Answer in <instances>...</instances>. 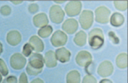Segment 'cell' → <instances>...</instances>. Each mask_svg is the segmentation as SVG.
<instances>
[{
  "label": "cell",
  "instance_id": "obj_1",
  "mask_svg": "<svg viewBox=\"0 0 128 83\" xmlns=\"http://www.w3.org/2000/svg\"><path fill=\"white\" fill-rule=\"evenodd\" d=\"M88 44L94 50L100 49L104 44V36L102 29L94 28L88 34Z\"/></svg>",
  "mask_w": 128,
  "mask_h": 83
},
{
  "label": "cell",
  "instance_id": "obj_2",
  "mask_svg": "<svg viewBox=\"0 0 128 83\" xmlns=\"http://www.w3.org/2000/svg\"><path fill=\"white\" fill-rule=\"evenodd\" d=\"M64 12L60 6L58 4H54L50 9V19L53 23L59 24L64 20Z\"/></svg>",
  "mask_w": 128,
  "mask_h": 83
},
{
  "label": "cell",
  "instance_id": "obj_3",
  "mask_svg": "<svg viewBox=\"0 0 128 83\" xmlns=\"http://www.w3.org/2000/svg\"><path fill=\"white\" fill-rule=\"evenodd\" d=\"M94 22V14L92 11L84 10L80 16V23L83 29H88Z\"/></svg>",
  "mask_w": 128,
  "mask_h": 83
},
{
  "label": "cell",
  "instance_id": "obj_4",
  "mask_svg": "<svg viewBox=\"0 0 128 83\" xmlns=\"http://www.w3.org/2000/svg\"><path fill=\"white\" fill-rule=\"evenodd\" d=\"M96 20L101 24H106L110 21V11L105 6H99L96 8Z\"/></svg>",
  "mask_w": 128,
  "mask_h": 83
},
{
  "label": "cell",
  "instance_id": "obj_5",
  "mask_svg": "<svg viewBox=\"0 0 128 83\" xmlns=\"http://www.w3.org/2000/svg\"><path fill=\"white\" fill-rule=\"evenodd\" d=\"M44 66V58H42L39 53H34L31 54L29 58V62H28V67L34 68L36 70H42Z\"/></svg>",
  "mask_w": 128,
  "mask_h": 83
},
{
  "label": "cell",
  "instance_id": "obj_6",
  "mask_svg": "<svg viewBox=\"0 0 128 83\" xmlns=\"http://www.w3.org/2000/svg\"><path fill=\"white\" fill-rule=\"evenodd\" d=\"M50 42L54 47H61L67 42V36L63 31L56 30L50 38Z\"/></svg>",
  "mask_w": 128,
  "mask_h": 83
},
{
  "label": "cell",
  "instance_id": "obj_7",
  "mask_svg": "<svg viewBox=\"0 0 128 83\" xmlns=\"http://www.w3.org/2000/svg\"><path fill=\"white\" fill-rule=\"evenodd\" d=\"M113 71H114L113 64L109 60H105L104 62H102L97 68V74L101 77H104V78L110 76L113 74Z\"/></svg>",
  "mask_w": 128,
  "mask_h": 83
},
{
  "label": "cell",
  "instance_id": "obj_8",
  "mask_svg": "<svg viewBox=\"0 0 128 83\" xmlns=\"http://www.w3.org/2000/svg\"><path fill=\"white\" fill-rule=\"evenodd\" d=\"M76 63L77 64H79L80 66L82 67H88V64H91L93 60L92 55L86 50H81L76 56Z\"/></svg>",
  "mask_w": 128,
  "mask_h": 83
},
{
  "label": "cell",
  "instance_id": "obj_9",
  "mask_svg": "<svg viewBox=\"0 0 128 83\" xmlns=\"http://www.w3.org/2000/svg\"><path fill=\"white\" fill-rule=\"evenodd\" d=\"M26 58L20 53H14L10 58L11 66L15 70H20L26 64Z\"/></svg>",
  "mask_w": 128,
  "mask_h": 83
},
{
  "label": "cell",
  "instance_id": "obj_10",
  "mask_svg": "<svg viewBox=\"0 0 128 83\" xmlns=\"http://www.w3.org/2000/svg\"><path fill=\"white\" fill-rule=\"evenodd\" d=\"M82 4L80 1H71L66 6V12L68 16H76L81 11Z\"/></svg>",
  "mask_w": 128,
  "mask_h": 83
},
{
  "label": "cell",
  "instance_id": "obj_11",
  "mask_svg": "<svg viewBox=\"0 0 128 83\" xmlns=\"http://www.w3.org/2000/svg\"><path fill=\"white\" fill-rule=\"evenodd\" d=\"M62 28L66 34H72L78 29V21L75 19H68L63 23Z\"/></svg>",
  "mask_w": 128,
  "mask_h": 83
},
{
  "label": "cell",
  "instance_id": "obj_12",
  "mask_svg": "<svg viewBox=\"0 0 128 83\" xmlns=\"http://www.w3.org/2000/svg\"><path fill=\"white\" fill-rule=\"evenodd\" d=\"M6 41L12 46H16L21 42V34L19 31L12 30L6 36Z\"/></svg>",
  "mask_w": 128,
  "mask_h": 83
},
{
  "label": "cell",
  "instance_id": "obj_13",
  "mask_svg": "<svg viewBox=\"0 0 128 83\" xmlns=\"http://www.w3.org/2000/svg\"><path fill=\"white\" fill-rule=\"evenodd\" d=\"M56 60L61 63H66L71 58V52L66 48H59L55 52Z\"/></svg>",
  "mask_w": 128,
  "mask_h": 83
},
{
  "label": "cell",
  "instance_id": "obj_14",
  "mask_svg": "<svg viewBox=\"0 0 128 83\" xmlns=\"http://www.w3.org/2000/svg\"><path fill=\"white\" fill-rule=\"evenodd\" d=\"M28 44H30L31 47L33 48V50H34V51H36V52H42V51L44 50V42H42V41L36 36H31Z\"/></svg>",
  "mask_w": 128,
  "mask_h": 83
},
{
  "label": "cell",
  "instance_id": "obj_15",
  "mask_svg": "<svg viewBox=\"0 0 128 83\" xmlns=\"http://www.w3.org/2000/svg\"><path fill=\"white\" fill-rule=\"evenodd\" d=\"M33 23L37 28H44L45 26H48L49 20L45 13H38L33 18Z\"/></svg>",
  "mask_w": 128,
  "mask_h": 83
},
{
  "label": "cell",
  "instance_id": "obj_16",
  "mask_svg": "<svg viewBox=\"0 0 128 83\" xmlns=\"http://www.w3.org/2000/svg\"><path fill=\"white\" fill-rule=\"evenodd\" d=\"M44 63H45L46 66L49 68H52L56 66V58L55 52L52 50H49L46 52L45 56H44Z\"/></svg>",
  "mask_w": 128,
  "mask_h": 83
},
{
  "label": "cell",
  "instance_id": "obj_17",
  "mask_svg": "<svg viewBox=\"0 0 128 83\" xmlns=\"http://www.w3.org/2000/svg\"><path fill=\"white\" fill-rule=\"evenodd\" d=\"M124 21V16L119 12H114L112 15H111V17L110 18V24L112 25L113 26H116V28L122 26Z\"/></svg>",
  "mask_w": 128,
  "mask_h": 83
},
{
  "label": "cell",
  "instance_id": "obj_18",
  "mask_svg": "<svg viewBox=\"0 0 128 83\" xmlns=\"http://www.w3.org/2000/svg\"><path fill=\"white\" fill-rule=\"evenodd\" d=\"M66 83H80V74L78 71H71L66 75Z\"/></svg>",
  "mask_w": 128,
  "mask_h": 83
},
{
  "label": "cell",
  "instance_id": "obj_19",
  "mask_svg": "<svg viewBox=\"0 0 128 83\" xmlns=\"http://www.w3.org/2000/svg\"><path fill=\"white\" fill-rule=\"evenodd\" d=\"M74 42L76 45L78 46H84L87 42V34L84 31H80L78 32V34H76V36H74Z\"/></svg>",
  "mask_w": 128,
  "mask_h": 83
},
{
  "label": "cell",
  "instance_id": "obj_20",
  "mask_svg": "<svg viewBox=\"0 0 128 83\" xmlns=\"http://www.w3.org/2000/svg\"><path fill=\"white\" fill-rule=\"evenodd\" d=\"M116 63L120 69H124L127 67V54L126 53H120L116 58Z\"/></svg>",
  "mask_w": 128,
  "mask_h": 83
},
{
  "label": "cell",
  "instance_id": "obj_21",
  "mask_svg": "<svg viewBox=\"0 0 128 83\" xmlns=\"http://www.w3.org/2000/svg\"><path fill=\"white\" fill-rule=\"evenodd\" d=\"M53 29L51 26H45L44 28L39 29L38 31V34H39L40 37L42 38H47L48 36H50V34L52 33Z\"/></svg>",
  "mask_w": 128,
  "mask_h": 83
},
{
  "label": "cell",
  "instance_id": "obj_22",
  "mask_svg": "<svg viewBox=\"0 0 128 83\" xmlns=\"http://www.w3.org/2000/svg\"><path fill=\"white\" fill-rule=\"evenodd\" d=\"M114 6L119 11H126L127 9V1H114Z\"/></svg>",
  "mask_w": 128,
  "mask_h": 83
},
{
  "label": "cell",
  "instance_id": "obj_23",
  "mask_svg": "<svg viewBox=\"0 0 128 83\" xmlns=\"http://www.w3.org/2000/svg\"><path fill=\"white\" fill-rule=\"evenodd\" d=\"M8 72H9V70H8V67L6 66V62L3 59L0 58V74L3 76H7Z\"/></svg>",
  "mask_w": 128,
  "mask_h": 83
},
{
  "label": "cell",
  "instance_id": "obj_24",
  "mask_svg": "<svg viewBox=\"0 0 128 83\" xmlns=\"http://www.w3.org/2000/svg\"><path fill=\"white\" fill-rule=\"evenodd\" d=\"M33 48L31 47V45L29 44H26L23 46V50H22V55H24L25 57H30L32 54Z\"/></svg>",
  "mask_w": 128,
  "mask_h": 83
},
{
  "label": "cell",
  "instance_id": "obj_25",
  "mask_svg": "<svg viewBox=\"0 0 128 83\" xmlns=\"http://www.w3.org/2000/svg\"><path fill=\"white\" fill-rule=\"evenodd\" d=\"M11 7L6 6V4H4V6H3L2 7L0 8V12H1V14H3L4 16L9 15L10 13H11Z\"/></svg>",
  "mask_w": 128,
  "mask_h": 83
},
{
  "label": "cell",
  "instance_id": "obj_26",
  "mask_svg": "<svg viewBox=\"0 0 128 83\" xmlns=\"http://www.w3.org/2000/svg\"><path fill=\"white\" fill-rule=\"evenodd\" d=\"M82 83H97L96 79L92 75H86L82 80Z\"/></svg>",
  "mask_w": 128,
  "mask_h": 83
},
{
  "label": "cell",
  "instance_id": "obj_27",
  "mask_svg": "<svg viewBox=\"0 0 128 83\" xmlns=\"http://www.w3.org/2000/svg\"><path fill=\"white\" fill-rule=\"evenodd\" d=\"M109 37H110V41L112 42V44H118L119 42L118 37V36H116L115 33L112 32V31H110V32H109Z\"/></svg>",
  "mask_w": 128,
  "mask_h": 83
},
{
  "label": "cell",
  "instance_id": "obj_28",
  "mask_svg": "<svg viewBox=\"0 0 128 83\" xmlns=\"http://www.w3.org/2000/svg\"><path fill=\"white\" fill-rule=\"evenodd\" d=\"M26 72H28V74H30V75H37V74H39L40 72H42V70H36V69L28 67V66H26Z\"/></svg>",
  "mask_w": 128,
  "mask_h": 83
},
{
  "label": "cell",
  "instance_id": "obj_29",
  "mask_svg": "<svg viewBox=\"0 0 128 83\" xmlns=\"http://www.w3.org/2000/svg\"><path fill=\"white\" fill-rule=\"evenodd\" d=\"M3 83H18L17 78L14 75H11L9 77H6V79L3 80Z\"/></svg>",
  "mask_w": 128,
  "mask_h": 83
},
{
  "label": "cell",
  "instance_id": "obj_30",
  "mask_svg": "<svg viewBox=\"0 0 128 83\" xmlns=\"http://www.w3.org/2000/svg\"><path fill=\"white\" fill-rule=\"evenodd\" d=\"M38 9H39V6L37 4H31L28 6V11L30 12L31 13H36L37 12Z\"/></svg>",
  "mask_w": 128,
  "mask_h": 83
},
{
  "label": "cell",
  "instance_id": "obj_31",
  "mask_svg": "<svg viewBox=\"0 0 128 83\" xmlns=\"http://www.w3.org/2000/svg\"><path fill=\"white\" fill-rule=\"evenodd\" d=\"M19 83H28V76L26 75L25 72H22V74H20Z\"/></svg>",
  "mask_w": 128,
  "mask_h": 83
},
{
  "label": "cell",
  "instance_id": "obj_32",
  "mask_svg": "<svg viewBox=\"0 0 128 83\" xmlns=\"http://www.w3.org/2000/svg\"><path fill=\"white\" fill-rule=\"evenodd\" d=\"M30 83H44V80H41V79H39V78H37V79L33 80L31 81Z\"/></svg>",
  "mask_w": 128,
  "mask_h": 83
},
{
  "label": "cell",
  "instance_id": "obj_33",
  "mask_svg": "<svg viewBox=\"0 0 128 83\" xmlns=\"http://www.w3.org/2000/svg\"><path fill=\"white\" fill-rule=\"evenodd\" d=\"M99 83H112V81L110 80H108V79H104V80H102Z\"/></svg>",
  "mask_w": 128,
  "mask_h": 83
},
{
  "label": "cell",
  "instance_id": "obj_34",
  "mask_svg": "<svg viewBox=\"0 0 128 83\" xmlns=\"http://www.w3.org/2000/svg\"><path fill=\"white\" fill-rule=\"evenodd\" d=\"M12 4H21V3H22V1H12Z\"/></svg>",
  "mask_w": 128,
  "mask_h": 83
},
{
  "label": "cell",
  "instance_id": "obj_35",
  "mask_svg": "<svg viewBox=\"0 0 128 83\" xmlns=\"http://www.w3.org/2000/svg\"><path fill=\"white\" fill-rule=\"evenodd\" d=\"M2 52H3V45H2V44L0 42V55H1Z\"/></svg>",
  "mask_w": 128,
  "mask_h": 83
},
{
  "label": "cell",
  "instance_id": "obj_36",
  "mask_svg": "<svg viewBox=\"0 0 128 83\" xmlns=\"http://www.w3.org/2000/svg\"><path fill=\"white\" fill-rule=\"evenodd\" d=\"M1 81H2V74H0V82H1Z\"/></svg>",
  "mask_w": 128,
  "mask_h": 83
}]
</instances>
